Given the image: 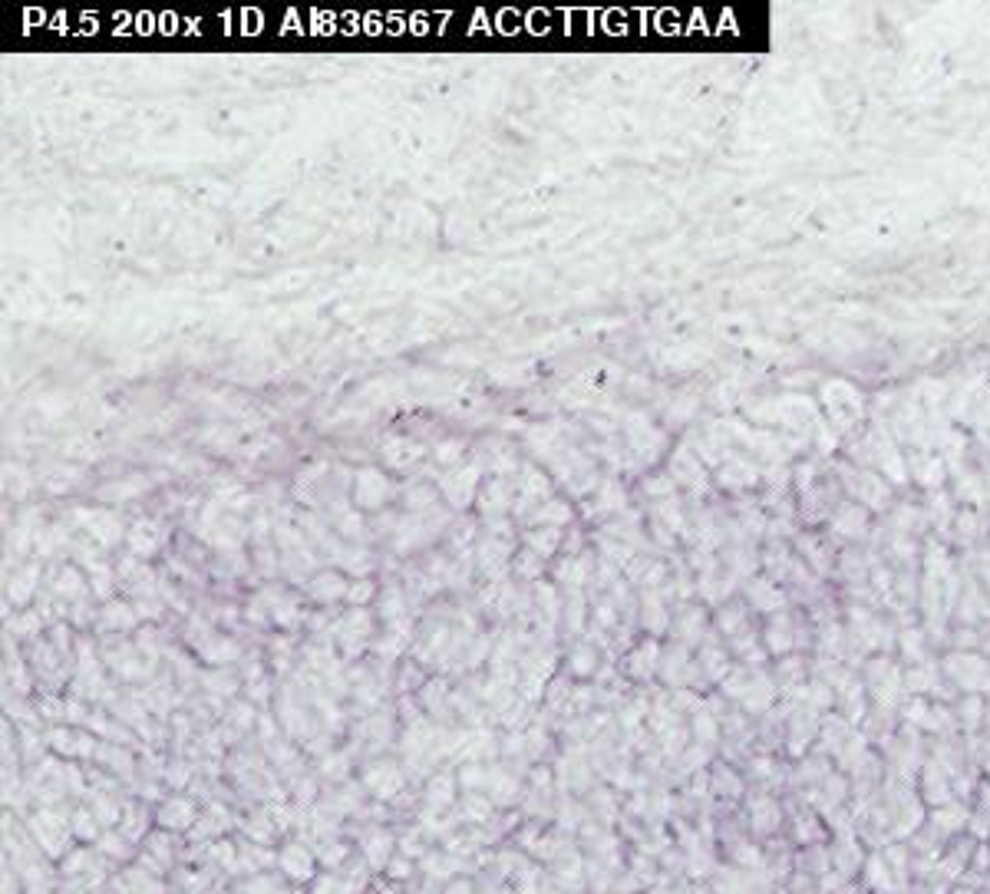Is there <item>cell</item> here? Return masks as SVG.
<instances>
[{
  "label": "cell",
  "mask_w": 990,
  "mask_h": 894,
  "mask_svg": "<svg viewBox=\"0 0 990 894\" xmlns=\"http://www.w3.org/2000/svg\"><path fill=\"white\" fill-rule=\"evenodd\" d=\"M449 786H453V782H449L446 776L433 779V786H429V802H436V805H446L449 799H453V789H449Z\"/></svg>",
  "instance_id": "4"
},
{
  "label": "cell",
  "mask_w": 990,
  "mask_h": 894,
  "mask_svg": "<svg viewBox=\"0 0 990 894\" xmlns=\"http://www.w3.org/2000/svg\"><path fill=\"white\" fill-rule=\"evenodd\" d=\"M159 822L165 825V829H185V825H192V822H195L192 802H185V799L165 802V805H162V812H159Z\"/></svg>",
  "instance_id": "2"
},
{
  "label": "cell",
  "mask_w": 990,
  "mask_h": 894,
  "mask_svg": "<svg viewBox=\"0 0 990 894\" xmlns=\"http://www.w3.org/2000/svg\"><path fill=\"white\" fill-rule=\"evenodd\" d=\"M363 852H367V858H370V862L373 865H383V862H387V855H390V835H383V842H377V845H363Z\"/></svg>",
  "instance_id": "5"
},
{
  "label": "cell",
  "mask_w": 990,
  "mask_h": 894,
  "mask_svg": "<svg viewBox=\"0 0 990 894\" xmlns=\"http://www.w3.org/2000/svg\"><path fill=\"white\" fill-rule=\"evenodd\" d=\"M281 868L288 871L291 878L304 881V878H311V875H314V858L307 855L301 845H288V848H284V852H281Z\"/></svg>",
  "instance_id": "1"
},
{
  "label": "cell",
  "mask_w": 990,
  "mask_h": 894,
  "mask_svg": "<svg viewBox=\"0 0 990 894\" xmlns=\"http://www.w3.org/2000/svg\"><path fill=\"white\" fill-rule=\"evenodd\" d=\"M367 786H370L373 792H377V796H383V799H390V796H393V792H400V786H403V779H400V772H396L393 766H387V772H383V769H377V772H370V776H367Z\"/></svg>",
  "instance_id": "3"
}]
</instances>
